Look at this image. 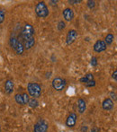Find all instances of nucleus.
<instances>
[{
  "label": "nucleus",
  "instance_id": "f257e3e1",
  "mask_svg": "<svg viewBox=\"0 0 117 132\" xmlns=\"http://www.w3.org/2000/svg\"><path fill=\"white\" fill-rule=\"evenodd\" d=\"M35 31L34 28L32 24L26 23L22 28L20 31L19 39L23 43L25 50H30L34 46L35 44V38H34Z\"/></svg>",
  "mask_w": 117,
  "mask_h": 132
},
{
  "label": "nucleus",
  "instance_id": "f03ea898",
  "mask_svg": "<svg viewBox=\"0 0 117 132\" xmlns=\"http://www.w3.org/2000/svg\"><path fill=\"white\" fill-rule=\"evenodd\" d=\"M9 44L12 50L14 51L17 55H22L25 51V48L23 46V43L20 40L19 37L15 36L14 34H12L9 40Z\"/></svg>",
  "mask_w": 117,
  "mask_h": 132
},
{
  "label": "nucleus",
  "instance_id": "7ed1b4c3",
  "mask_svg": "<svg viewBox=\"0 0 117 132\" xmlns=\"http://www.w3.org/2000/svg\"><path fill=\"white\" fill-rule=\"evenodd\" d=\"M27 91L29 93V95H31L33 98H39L42 94V87L37 83H29L27 85Z\"/></svg>",
  "mask_w": 117,
  "mask_h": 132
},
{
  "label": "nucleus",
  "instance_id": "20e7f679",
  "mask_svg": "<svg viewBox=\"0 0 117 132\" xmlns=\"http://www.w3.org/2000/svg\"><path fill=\"white\" fill-rule=\"evenodd\" d=\"M35 14H37V16L40 18H46L50 14L49 8H48L47 5L44 3L43 1L39 2L35 6Z\"/></svg>",
  "mask_w": 117,
  "mask_h": 132
},
{
  "label": "nucleus",
  "instance_id": "39448f33",
  "mask_svg": "<svg viewBox=\"0 0 117 132\" xmlns=\"http://www.w3.org/2000/svg\"><path fill=\"white\" fill-rule=\"evenodd\" d=\"M51 85H52V87L54 88V90L60 92V91L64 90L65 87H66L67 80L65 78H62V77H55V78L52 80V83H51Z\"/></svg>",
  "mask_w": 117,
  "mask_h": 132
},
{
  "label": "nucleus",
  "instance_id": "423d86ee",
  "mask_svg": "<svg viewBox=\"0 0 117 132\" xmlns=\"http://www.w3.org/2000/svg\"><path fill=\"white\" fill-rule=\"evenodd\" d=\"M49 125L47 121L43 119H40L33 127V132H47Z\"/></svg>",
  "mask_w": 117,
  "mask_h": 132
},
{
  "label": "nucleus",
  "instance_id": "0eeeda50",
  "mask_svg": "<svg viewBox=\"0 0 117 132\" xmlns=\"http://www.w3.org/2000/svg\"><path fill=\"white\" fill-rule=\"evenodd\" d=\"M77 38V31L76 30H69L68 31V34H67L66 37V43L68 45H71L72 43L75 42Z\"/></svg>",
  "mask_w": 117,
  "mask_h": 132
},
{
  "label": "nucleus",
  "instance_id": "6e6552de",
  "mask_svg": "<svg viewBox=\"0 0 117 132\" xmlns=\"http://www.w3.org/2000/svg\"><path fill=\"white\" fill-rule=\"evenodd\" d=\"M94 51L97 53L103 52V51H106L107 45L105 44V42L103 40H97L96 42V43L94 44Z\"/></svg>",
  "mask_w": 117,
  "mask_h": 132
},
{
  "label": "nucleus",
  "instance_id": "1a4fd4ad",
  "mask_svg": "<svg viewBox=\"0 0 117 132\" xmlns=\"http://www.w3.org/2000/svg\"><path fill=\"white\" fill-rule=\"evenodd\" d=\"M77 115L75 112H71L66 120V126L68 128L75 127L76 123H77Z\"/></svg>",
  "mask_w": 117,
  "mask_h": 132
},
{
  "label": "nucleus",
  "instance_id": "9d476101",
  "mask_svg": "<svg viewBox=\"0 0 117 132\" xmlns=\"http://www.w3.org/2000/svg\"><path fill=\"white\" fill-rule=\"evenodd\" d=\"M62 15H63V18H64L65 21L70 22V21H72V20L74 19V16H75V14H74V12H73V10H72L71 8H69V7H67V8H65L64 10H63Z\"/></svg>",
  "mask_w": 117,
  "mask_h": 132
},
{
  "label": "nucleus",
  "instance_id": "9b49d317",
  "mask_svg": "<svg viewBox=\"0 0 117 132\" xmlns=\"http://www.w3.org/2000/svg\"><path fill=\"white\" fill-rule=\"evenodd\" d=\"M14 81L11 79H7L5 83V93L6 94H11L14 92Z\"/></svg>",
  "mask_w": 117,
  "mask_h": 132
},
{
  "label": "nucleus",
  "instance_id": "f8f14e48",
  "mask_svg": "<svg viewBox=\"0 0 117 132\" xmlns=\"http://www.w3.org/2000/svg\"><path fill=\"white\" fill-rule=\"evenodd\" d=\"M102 107L105 111H111V110L114 109V102L110 98H106L102 103Z\"/></svg>",
  "mask_w": 117,
  "mask_h": 132
},
{
  "label": "nucleus",
  "instance_id": "ddd939ff",
  "mask_svg": "<svg viewBox=\"0 0 117 132\" xmlns=\"http://www.w3.org/2000/svg\"><path fill=\"white\" fill-rule=\"evenodd\" d=\"M77 110H79V112L80 113V114H82V113H84L85 111H86L87 103H86V102H85V100L81 99V98H79V99L77 100Z\"/></svg>",
  "mask_w": 117,
  "mask_h": 132
},
{
  "label": "nucleus",
  "instance_id": "4468645a",
  "mask_svg": "<svg viewBox=\"0 0 117 132\" xmlns=\"http://www.w3.org/2000/svg\"><path fill=\"white\" fill-rule=\"evenodd\" d=\"M91 80H95L94 79V76H93V74H87V75H85L83 77H81L80 79H79V81H80V83L82 84H85L87 83V82L88 81H91Z\"/></svg>",
  "mask_w": 117,
  "mask_h": 132
},
{
  "label": "nucleus",
  "instance_id": "2eb2a0df",
  "mask_svg": "<svg viewBox=\"0 0 117 132\" xmlns=\"http://www.w3.org/2000/svg\"><path fill=\"white\" fill-rule=\"evenodd\" d=\"M14 100L15 102L20 105H25V101H24V97H23V94H16L14 95Z\"/></svg>",
  "mask_w": 117,
  "mask_h": 132
},
{
  "label": "nucleus",
  "instance_id": "dca6fc26",
  "mask_svg": "<svg viewBox=\"0 0 117 132\" xmlns=\"http://www.w3.org/2000/svg\"><path fill=\"white\" fill-rule=\"evenodd\" d=\"M114 34H112V33H108V34L105 36V40H104V42H105L106 45H111V44L113 43V42H114Z\"/></svg>",
  "mask_w": 117,
  "mask_h": 132
},
{
  "label": "nucleus",
  "instance_id": "f3484780",
  "mask_svg": "<svg viewBox=\"0 0 117 132\" xmlns=\"http://www.w3.org/2000/svg\"><path fill=\"white\" fill-rule=\"evenodd\" d=\"M27 104H28L31 108L34 109V108H37L39 106V102H38V100L35 99V98H30Z\"/></svg>",
  "mask_w": 117,
  "mask_h": 132
},
{
  "label": "nucleus",
  "instance_id": "a211bd4d",
  "mask_svg": "<svg viewBox=\"0 0 117 132\" xmlns=\"http://www.w3.org/2000/svg\"><path fill=\"white\" fill-rule=\"evenodd\" d=\"M65 27H66V23H65L64 21H59L58 23V25H57V28H58L59 31H63V30L65 29Z\"/></svg>",
  "mask_w": 117,
  "mask_h": 132
},
{
  "label": "nucleus",
  "instance_id": "6ab92c4d",
  "mask_svg": "<svg viewBox=\"0 0 117 132\" xmlns=\"http://www.w3.org/2000/svg\"><path fill=\"white\" fill-rule=\"evenodd\" d=\"M5 11L4 9H0V24L5 21Z\"/></svg>",
  "mask_w": 117,
  "mask_h": 132
},
{
  "label": "nucleus",
  "instance_id": "aec40b11",
  "mask_svg": "<svg viewBox=\"0 0 117 132\" xmlns=\"http://www.w3.org/2000/svg\"><path fill=\"white\" fill-rule=\"evenodd\" d=\"M90 64L92 67H96L98 65V60H97V57H91V60H90Z\"/></svg>",
  "mask_w": 117,
  "mask_h": 132
},
{
  "label": "nucleus",
  "instance_id": "412c9836",
  "mask_svg": "<svg viewBox=\"0 0 117 132\" xmlns=\"http://www.w3.org/2000/svg\"><path fill=\"white\" fill-rule=\"evenodd\" d=\"M87 3H88L87 5H88V8H90V9L95 8V6H96V2H95L94 0H88Z\"/></svg>",
  "mask_w": 117,
  "mask_h": 132
},
{
  "label": "nucleus",
  "instance_id": "4be33fe9",
  "mask_svg": "<svg viewBox=\"0 0 117 132\" xmlns=\"http://www.w3.org/2000/svg\"><path fill=\"white\" fill-rule=\"evenodd\" d=\"M84 85H85V86H87V87H94L95 85H96V81H95V80H91V81H88V82H87V83H85Z\"/></svg>",
  "mask_w": 117,
  "mask_h": 132
},
{
  "label": "nucleus",
  "instance_id": "5701e85b",
  "mask_svg": "<svg viewBox=\"0 0 117 132\" xmlns=\"http://www.w3.org/2000/svg\"><path fill=\"white\" fill-rule=\"evenodd\" d=\"M23 97H24V101H25V104H27V103H28V102H29V99H30L29 95L26 94V93H24Z\"/></svg>",
  "mask_w": 117,
  "mask_h": 132
},
{
  "label": "nucleus",
  "instance_id": "b1692460",
  "mask_svg": "<svg viewBox=\"0 0 117 132\" xmlns=\"http://www.w3.org/2000/svg\"><path fill=\"white\" fill-rule=\"evenodd\" d=\"M82 0H68V3L70 5H76V4H80Z\"/></svg>",
  "mask_w": 117,
  "mask_h": 132
},
{
  "label": "nucleus",
  "instance_id": "393cba45",
  "mask_svg": "<svg viewBox=\"0 0 117 132\" xmlns=\"http://www.w3.org/2000/svg\"><path fill=\"white\" fill-rule=\"evenodd\" d=\"M112 77H113V79H114V81H116V80H117V70H114V73L112 74Z\"/></svg>",
  "mask_w": 117,
  "mask_h": 132
},
{
  "label": "nucleus",
  "instance_id": "a878e982",
  "mask_svg": "<svg viewBox=\"0 0 117 132\" xmlns=\"http://www.w3.org/2000/svg\"><path fill=\"white\" fill-rule=\"evenodd\" d=\"M110 96H111V98H112V99H114V101H116V94H115V93L114 92H111L110 93ZM110 98V99H111Z\"/></svg>",
  "mask_w": 117,
  "mask_h": 132
},
{
  "label": "nucleus",
  "instance_id": "bb28decb",
  "mask_svg": "<svg viewBox=\"0 0 117 132\" xmlns=\"http://www.w3.org/2000/svg\"><path fill=\"white\" fill-rule=\"evenodd\" d=\"M87 131H88V126H82L81 132H87Z\"/></svg>",
  "mask_w": 117,
  "mask_h": 132
},
{
  "label": "nucleus",
  "instance_id": "cd10ccee",
  "mask_svg": "<svg viewBox=\"0 0 117 132\" xmlns=\"http://www.w3.org/2000/svg\"><path fill=\"white\" fill-rule=\"evenodd\" d=\"M57 3H58V1H50V4H51V5H57Z\"/></svg>",
  "mask_w": 117,
  "mask_h": 132
},
{
  "label": "nucleus",
  "instance_id": "c85d7f7f",
  "mask_svg": "<svg viewBox=\"0 0 117 132\" xmlns=\"http://www.w3.org/2000/svg\"><path fill=\"white\" fill-rule=\"evenodd\" d=\"M97 131H99V129H96V128H94V129L91 130V132H97Z\"/></svg>",
  "mask_w": 117,
  "mask_h": 132
},
{
  "label": "nucleus",
  "instance_id": "c756f323",
  "mask_svg": "<svg viewBox=\"0 0 117 132\" xmlns=\"http://www.w3.org/2000/svg\"><path fill=\"white\" fill-rule=\"evenodd\" d=\"M0 132H1V126H0Z\"/></svg>",
  "mask_w": 117,
  "mask_h": 132
}]
</instances>
